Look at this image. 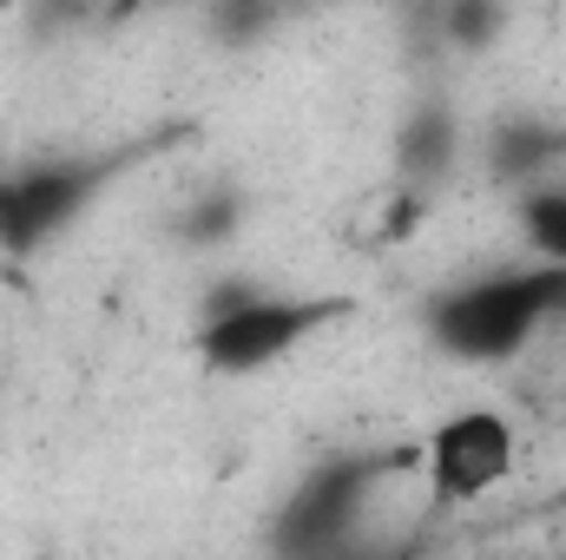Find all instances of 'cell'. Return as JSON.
I'll list each match as a JSON object with an SVG mask.
<instances>
[{"mask_svg": "<svg viewBox=\"0 0 566 560\" xmlns=\"http://www.w3.org/2000/svg\"><path fill=\"white\" fill-rule=\"evenodd\" d=\"M547 323H566V265L534 258L507 271H481L428 297V336L454 363H514Z\"/></svg>", "mask_w": 566, "mask_h": 560, "instance_id": "1", "label": "cell"}, {"mask_svg": "<svg viewBox=\"0 0 566 560\" xmlns=\"http://www.w3.org/2000/svg\"><path fill=\"white\" fill-rule=\"evenodd\" d=\"M349 297H310V290H258V283H218L198 323V356L211 376H264L290 363L310 336L343 323Z\"/></svg>", "mask_w": 566, "mask_h": 560, "instance_id": "2", "label": "cell"}, {"mask_svg": "<svg viewBox=\"0 0 566 560\" xmlns=\"http://www.w3.org/2000/svg\"><path fill=\"white\" fill-rule=\"evenodd\" d=\"M416 462H422V448H343V455H323L283 495L271 541L283 554H336V548H349L363 515L376 508V495L396 475H416Z\"/></svg>", "mask_w": 566, "mask_h": 560, "instance_id": "3", "label": "cell"}, {"mask_svg": "<svg viewBox=\"0 0 566 560\" xmlns=\"http://www.w3.org/2000/svg\"><path fill=\"white\" fill-rule=\"evenodd\" d=\"M139 152H80V158H33V165H13L0 172V251L27 258L40 245H53L66 225H80L106 185L133 165Z\"/></svg>", "mask_w": 566, "mask_h": 560, "instance_id": "4", "label": "cell"}, {"mask_svg": "<svg viewBox=\"0 0 566 560\" xmlns=\"http://www.w3.org/2000/svg\"><path fill=\"white\" fill-rule=\"evenodd\" d=\"M521 462V435L501 409H454L428 428L422 442V481L434 508H468L481 495H494Z\"/></svg>", "mask_w": 566, "mask_h": 560, "instance_id": "5", "label": "cell"}, {"mask_svg": "<svg viewBox=\"0 0 566 560\" xmlns=\"http://www.w3.org/2000/svg\"><path fill=\"white\" fill-rule=\"evenodd\" d=\"M481 152H488V172L521 191V185L554 178L566 165V126L547 120V113H514V120H494V133H488Z\"/></svg>", "mask_w": 566, "mask_h": 560, "instance_id": "6", "label": "cell"}, {"mask_svg": "<svg viewBox=\"0 0 566 560\" xmlns=\"http://www.w3.org/2000/svg\"><path fill=\"white\" fill-rule=\"evenodd\" d=\"M454 165H461V120L428 100V106H416L402 120V133H396V172H402L409 191L428 198V185H441Z\"/></svg>", "mask_w": 566, "mask_h": 560, "instance_id": "7", "label": "cell"}, {"mask_svg": "<svg viewBox=\"0 0 566 560\" xmlns=\"http://www.w3.org/2000/svg\"><path fill=\"white\" fill-rule=\"evenodd\" d=\"M514 225H521V245L534 258H560L566 265V178H534L514 191Z\"/></svg>", "mask_w": 566, "mask_h": 560, "instance_id": "8", "label": "cell"}, {"mask_svg": "<svg viewBox=\"0 0 566 560\" xmlns=\"http://www.w3.org/2000/svg\"><path fill=\"white\" fill-rule=\"evenodd\" d=\"M501 27H507L501 0H441V40H448L454 53H481V46H494Z\"/></svg>", "mask_w": 566, "mask_h": 560, "instance_id": "9", "label": "cell"}, {"mask_svg": "<svg viewBox=\"0 0 566 560\" xmlns=\"http://www.w3.org/2000/svg\"><path fill=\"white\" fill-rule=\"evenodd\" d=\"M238 225H244V198H238V191H211V198H198V205L178 218L185 245H198V251L231 245V231H238Z\"/></svg>", "mask_w": 566, "mask_h": 560, "instance_id": "10", "label": "cell"}, {"mask_svg": "<svg viewBox=\"0 0 566 560\" xmlns=\"http://www.w3.org/2000/svg\"><path fill=\"white\" fill-rule=\"evenodd\" d=\"M271 20H277V0H218V33L238 40V46L271 33Z\"/></svg>", "mask_w": 566, "mask_h": 560, "instance_id": "11", "label": "cell"}, {"mask_svg": "<svg viewBox=\"0 0 566 560\" xmlns=\"http://www.w3.org/2000/svg\"><path fill=\"white\" fill-rule=\"evenodd\" d=\"M139 7H158V0H113V13H139Z\"/></svg>", "mask_w": 566, "mask_h": 560, "instance_id": "12", "label": "cell"}]
</instances>
